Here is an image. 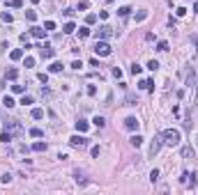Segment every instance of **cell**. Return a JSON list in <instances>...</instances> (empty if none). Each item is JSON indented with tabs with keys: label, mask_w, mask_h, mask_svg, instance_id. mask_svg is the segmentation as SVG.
<instances>
[{
	"label": "cell",
	"mask_w": 198,
	"mask_h": 195,
	"mask_svg": "<svg viewBox=\"0 0 198 195\" xmlns=\"http://www.w3.org/2000/svg\"><path fill=\"white\" fill-rule=\"evenodd\" d=\"M94 53L97 55H111V46L106 44V41H101V39H97V46H94Z\"/></svg>",
	"instance_id": "obj_4"
},
{
	"label": "cell",
	"mask_w": 198,
	"mask_h": 195,
	"mask_svg": "<svg viewBox=\"0 0 198 195\" xmlns=\"http://www.w3.org/2000/svg\"><path fill=\"white\" fill-rule=\"evenodd\" d=\"M145 19H147V12H145V9H141L138 14H136V21H138V23H141V21H145Z\"/></svg>",
	"instance_id": "obj_25"
},
{
	"label": "cell",
	"mask_w": 198,
	"mask_h": 195,
	"mask_svg": "<svg viewBox=\"0 0 198 195\" xmlns=\"http://www.w3.org/2000/svg\"><path fill=\"white\" fill-rule=\"evenodd\" d=\"M53 55H55V51H53L51 46H46V44H44V46H42V57H44V60H48V57H53Z\"/></svg>",
	"instance_id": "obj_11"
},
{
	"label": "cell",
	"mask_w": 198,
	"mask_h": 195,
	"mask_svg": "<svg viewBox=\"0 0 198 195\" xmlns=\"http://www.w3.org/2000/svg\"><path fill=\"white\" fill-rule=\"evenodd\" d=\"M9 57H12V60H21V57H23V48H14V51L9 53Z\"/></svg>",
	"instance_id": "obj_14"
},
{
	"label": "cell",
	"mask_w": 198,
	"mask_h": 195,
	"mask_svg": "<svg viewBox=\"0 0 198 195\" xmlns=\"http://www.w3.org/2000/svg\"><path fill=\"white\" fill-rule=\"evenodd\" d=\"M5 131H9L12 135H21V133H23V128H21V124L16 122V119H9V122H7Z\"/></svg>",
	"instance_id": "obj_3"
},
{
	"label": "cell",
	"mask_w": 198,
	"mask_h": 195,
	"mask_svg": "<svg viewBox=\"0 0 198 195\" xmlns=\"http://www.w3.org/2000/svg\"><path fill=\"white\" fill-rule=\"evenodd\" d=\"M161 138H164V142L166 145H180V131H177V128H166V131H164L161 133Z\"/></svg>",
	"instance_id": "obj_1"
},
{
	"label": "cell",
	"mask_w": 198,
	"mask_h": 195,
	"mask_svg": "<svg viewBox=\"0 0 198 195\" xmlns=\"http://www.w3.org/2000/svg\"><path fill=\"white\" fill-rule=\"evenodd\" d=\"M37 80H39V83H44V85H46V83H48V74H39V76H37Z\"/></svg>",
	"instance_id": "obj_33"
},
{
	"label": "cell",
	"mask_w": 198,
	"mask_h": 195,
	"mask_svg": "<svg viewBox=\"0 0 198 195\" xmlns=\"http://www.w3.org/2000/svg\"><path fill=\"white\" fill-rule=\"evenodd\" d=\"M175 14H177V16H184V14H187V9H184V7H177Z\"/></svg>",
	"instance_id": "obj_47"
},
{
	"label": "cell",
	"mask_w": 198,
	"mask_h": 195,
	"mask_svg": "<svg viewBox=\"0 0 198 195\" xmlns=\"http://www.w3.org/2000/svg\"><path fill=\"white\" fill-rule=\"evenodd\" d=\"M141 71H143V67H138V64H134V67H131V74H134V76H138Z\"/></svg>",
	"instance_id": "obj_38"
},
{
	"label": "cell",
	"mask_w": 198,
	"mask_h": 195,
	"mask_svg": "<svg viewBox=\"0 0 198 195\" xmlns=\"http://www.w3.org/2000/svg\"><path fill=\"white\" fill-rule=\"evenodd\" d=\"M196 53H198V46H196Z\"/></svg>",
	"instance_id": "obj_52"
},
{
	"label": "cell",
	"mask_w": 198,
	"mask_h": 195,
	"mask_svg": "<svg viewBox=\"0 0 198 195\" xmlns=\"http://www.w3.org/2000/svg\"><path fill=\"white\" fill-rule=\"evenodd\" d=\"M129 7H120V9H118V14H120V16H129Z\"/></svg>",
	"instance_id": "obj_36"
},
{
	"label": "cell",
	"mask_w": 198,
	"mask_h": 195,
	"mask_svg": "<svg viewBox=\"0 0 198 195\" xmlns=\"http://www.w3.org/2000/svg\"><path fill=\"white\" fill-rule=\"evenodd\" d=\"M74 30H76V26H74V23H65V28H62V32H65V35H72Z\"/></svg>",
	"instance_id": "obj_18"
},
{
	"label": "cell",
	"mask_w": 198,
	"mask_h": 195,
	"mask_svg": "<svg viewBox=\"0 0 198 195\" xmlns=\"http://www.w3.org/2000/svg\"><path fill=\"white\" fill-rule=\"evenodd\" d=\"M21 103H23V106H30V103H32V97H23Z\"/></svg>",
	"instance_id": "obj_44"
},
{
	"label": "cell",
	"mask_w": 198,
	"mask_h": 195,
	"mask_svg": "<svg viewBox=\"0 0 198 195\" xmlns=\"http://www.w3.org/2000/svg\"><path fill=\"white\" fill-rule=\"evenodd\" d=\"M16 76H19L16 69H7V74H5V78H9V80H16Z\"/></svg>",
	"instance_id": "obj_19"
},
{
	"label": "cell",
	"mask_w": 198,
	"mask_h": 195,
	"mask_svg": "<svg viewBox=\"0 0 198 195\" xmlns=\"http://www.w3.org/2000/svg\"><path fill=\"white\" fill-rule=\"evenodd\" d=\"M129 142L134 145V147H141V145H143V138H141V135H131V140H129Z\"/></svg>",
	"instance_id": "obj_17"
},
{
	"label": "cell",
	"mask_w": 198,
	"mask_h": 195,
	"mask_svg": "<svg viewBox=\"0 0 198 195\" xmlns=\"http://www.w3.org/2000/svg\"><path fill=\"white\" fill-rule=\"evenodd\" d=\"M0 181H2V184H9V181H12V175H9V172H5V175L0 177Z\"/></svg>",
	"instance_id": "obj_35"
},
{
	"label": "cell",
	"mask_w": 198,
	"mask_h": 195,
	"mask_svg": "<svg viewBox=\"0 0 198 195\" xmlns=\"http://www.w3.org/2000/svg\"><path fill=\"white\" fill-rule=\"evenodd\" d=\"M12 92L21 94V92H26V87H23V85H12Z\"/></svg>",
	"instance_id": "obj_29"
},
{
	"label": "cell",
	"mask_w": 198,
	"mask_h": 195,
	"mask_svg": "<svg viewBox=\"0 0 198 195\" xmlns=\"http://www.w3.org/2000/svg\"><path fill=\"white\" fill-rule=\"evenodd\" d=\"M30 135H32V138H42V128H30Z\"/></svg>",
	"instance_id": "obj_26"
},
{
	"label": "cell",
	"mask_w": 198,
	"mask_h": 195,
	"mask_svg": "<svg viewBox=\"0 0 198 195\" xmlns=\"http://www.w3.org/2000/svg\"><path fill=\"white\" fill-rule=\"evenodd\" d=\"M147 69H150V71H157V69H159V62H157V60H150V62H147Z\"/></svg>",
	"instance_id": "obj_23"
},
{
	"label": "cell",
	"mask_w": 198,
	"mask_h": 195,
	"mask_svg": "<svg viewBox=\"0 0 198 195\" xmlns=\"http://www.w3.org/2000/svg\"><path fill=\"white\" fill-rule=\"evenodd\" d=\"M189 177H191L189 172H182V177H180V181H182V184H187V181H189Z\"/></svg>",
	"instance_id": "obj_43"
},
{
	"label": "cell",
	"mask_w": 198,
	"mask_h": 195,
	"mask_svg": "<svg viewBox=\"0 0 198 195\" xmlns=\"http://www.w3.org/2000/svg\"><path fill=\"white\" fill-rule=\"evenodd\" d=\"M0 140H2V142H9V140H12V133H9V131H5V133L0 135Z\"/></svg>",
	"instance_id": "obj_34"
},
{
	"label": "cell",
	"mask_w": 198,
	"mask_h": 195,
	"mask_svg": "<svg viewBox=\"0 0 198 195\" xmlns=\"http://www.w3.org/2000/svg\"><path fill=\"white\" fill-rule=\"evenodd\" d=\"M74 179H76V184H81V186H85V184H88L85 175H83V172H78V170H74Z\"/></svg>",
	"instance_id": "obj_12"
},
{
	"label": "cell",
	"mask_w": 198,
	"mask_h": 195,
	"mask_svg": "<svg viewBox=\"0 0 198 195\" xmlns=\"http://www.w3.org/2000/svg\"><path fill=\"white\" fill-rule=\"evenodd\" d=\"M2 103H5V108H14L16 106V101L12 97H5V99H2Z\"/></svg>",
	"instance_id": "obj_20"
},
{
	"label": "cell",
	"mask_w": 198,
	"mask_h": 195,
	"mask_svg": "<svg viewBox=\"0 0 198 195\" xmlns=\"http://www.w3.org/2000/svg\"><path fill=\"white\" fill-rule=\"evenodd\" d=\"M161 145H164V138H161V135H157V138L152 140V145H150V156L159 154V149H161Z\"/></svg>",
	"instance_id": "obj_6"
},
{
	"label": "cell",
	"mask_w": 198,
	"mask_h": 195,
	"mask_svg": "<svg viewBox=\"0 0 198 195\" xmlns=\"http://www.w3.org/2000/svg\"><path fill=\"white\" fill-rule=\"evenodd\" d=\"M193 106H198V90H196V101H193Z\"/></svg>",
	"instance_id": "obj_50"
},
{
	"label": "cell",
	"mask_w": 198,
	"mask_h": 195,
	"mask_svg": "<svg viewBox=\"0 0 198 195\" xmlns=\"http://www.w3.org/2000/svg\"><path fill=\"white\" fill-rule=\"evenodd\" d=\"M26 19H28V21H30V23H32V21L37 19V14H35V12H26Z\"/></svg>",
	"instance_id": "obj_39"
},
{
	"label": "cell",
	"mask_w": 198,
	"mask_h": 195,
	"mask_svg": "<svg viewBox=\"0 0 198 195\" xmlns=\"http://www.w3.org/2000/svg\"><path fill=\"white\" fill-rule=\"evenodd\" d=\"M157 179H159V170H152L150 172V181H157Z\"/></svg>",
	"instance_id": "obj_37"
},
{
	"label": "cell",
	"mask_w": 198,
	"mask_h": 195,
	"mask_svg": "<svg viewBox=\"0 0 198 195\" xmlns=\"http://www.w3.org/2000/svg\"><path fill=\"white\" fill-rule=\"evenodd\" d=\"M30 35L35 37V39H44V37H46V30H44V28H37V26H32V28H30Z\"/></svg>",
	"instance_id": "obj_7"
},
{
	"label": "cell",
	"mask_w": 198,
	"mask_h": 195,
	"mask_svg": "<svg viewBox=\"0 0 198 195\" xmlns=\"http://www.w3.org/2000/svg\"><path fill=\"white\" fill-rule=\"evenodd\" d=\"M157 51H168V41H159L157 44Z\"/></svg>",
	"instance_id": "obj_28"
},
{
	"label": "cell",
	"mask_w": 198,
	"mask_h": 195,
	"mask_svg": "<svg viewBox=\"0 0 198 195\" xmlns=\"http://www.w3.org/2000/svg\"><path fill=\"white\" fill-rule=\"evenodd\" d=\"M88 7H90L88 0H81V2H78V9H88Z\"/></svg>",
	"instance_id": "obj_40"
},
{
	"label": "cell",
	"mask_w": 198,
	"mask_h": 195,
	"mask_svg": "<svg viewBox=\"0 0 198 195\" xmlns=\"http://www.w3.org/2000/svg\"><path fill=\"white\" fill-rule=\"evenodd\" d=\"M32 149H35V152H46V142H35Z\"/></svg>",
	"instance_id": "obj_22"
},
{
	"label": "cell",
	"mask_w": 198,
	"mask_h": 195,
	"mask_svg": "<svg viewBox=\"0 0 198 195\" xmlns=\"http://www.w3.org/2000/svg\"><path fill=\"white\" fill-rule=\"evenodd\" d=\"M44 117V110L42 108H35V110H32V119H42Z\"/></svg>",
	"instance_id": "obj_21"
},
{
	"label": "cell",
	"mask_w": 198,
	"mask_h": 195,
	"mask_svg": "<svg viewBox=\"0 0 198 195\" xmlns=\"http://www.w3.org/2000/svg\"><path fill=\"white\" fill-rule=\"evenodd\" d=\"M193 12H198V2H196V5H193Z\"/></svg>",
	"instance_id": "obj_51"
},
{
	"label": "cell",
	"mask_w": 198,
	"mask_h": 195,
	"mask_svg": "<svg viewBox=\"0 0 198 195\" xmlns=\"http://www.w3.org/2000/svg\"><path fill=\"white\" fill-rule=\"evenodd\" d=\"M26 67H35V57H26Z\"/></svg>",
	"instance_id": "obj_46"
},
{
	"label": "cell",
	"mask_w": 198,
	"mask_h": 195,
	"mask_svg": "<svg viewBox=\"0 0 198 195\" xmlns=\"http://www.w3.org/2000/svg\"><path fill=\"white\" fill-rule=\"evenodd\" d=\"M180 154H182V159H193V149H191V145H184V147L180 149Z\"/></svg>",
	"instance_id": "obj_10"
},
{
	"label": "cell",
	"mask_w": 198,
	"mask_h": 195,
	"mask_svg": "<svg viewBox=\"0 0 198 195\" xmlns=\"http://www.w3.org/2000/svg\"><path fill=\"white\" fill-rule=\"evenodd\" d=\"M138 87H141V90H154V83H152V80H141Z\"/></svg>",
	"instance_id": "obj_16"
},
{
	"label": "cell",
	"mask_w": 198,
	"mask_h": 195,
	"mask_svg": "<svg viewBox=\"0 0 198 195\" xmlns=\"http://www.w3.org/2000/svg\"><path fill=\"white\" fill-rule=\"evenodd\" d=\"M92 122H94V126H99V128H101V126L106 124V119H104V117H99V115H97V117H94Z\"/></svg>",
	"instance_id": "obj_24"
},
{
	"label": "cell",
	"mask_w": 198,
	"mask_h": 195,
	"mask_svg": "<svg viewBox=\"0 0 198 195\" xmlns=\"http://www.w3.org/2000/svg\"><path fill=\"white\" fill-rule=\"evenodd\" d=\"M88 35H90V30H88V28H81V30H78V37H81V39H85Z\"/></svg>",
	"instance_id": "obj_31"
},
{
	"label": "cell",
	"mask_w": 198,
	"mask_h": 195,
	"mask_svg": "<svg viewBox=\"0 0 198 195\" xmlns=\"http://www.w3.org/2000/svg\"><path fill=\"white\" fill-rule=\"evenodd\" d=\"M94 35H97V39H108V37H113L115 32H113V28H111V26H101Z\"/></svg>",
	"instance_id": "obj_5"
},
{
	"label": "cell",
	"mask_w": 198,
	"mask_h": 195,
	"mask_svg": "<svg viewBox=\"0 0 198 195\" xmlns=\"http://www.w3.org/2000/svg\"><path fill=\"white\" fill-rule=\"evenodd\" d=\"M88 94H90V97H94V94H97V87H94V85H88Z\"/></svg>",
	"instance_id": "obj_42"
},
{
	"label": "cell",
	"mask_w": 198,
	"mask_h": 195,
	"mask_svg": "<svg viewBox=\"0 0 198 195\" xmlns=\"http://www.w3.org/2000/svg\"><path fill=\"white\" fill-rule=\"evenodd\" d=\"M44 30H55V23H53V21H46V23H44Z\"/></svg>",
	"instance_id": "obj_30"
},
{
	"label": "cell",
	"mask_w": 198,
	"mask_h": 195,
	"mask_svg": "<svg viewBox=\"0 0 198 195\" xmlns=\"http://www.w3.org/2000/svg\"><path fill=\"white\" fill-rule=\"evenodd\" d=\"M7 5H9V7H21V0H9Z\"/></svg>",
	"instance_id": "obj_45"
},
{
	"label": "cell",
	"mask_w": 198,
	"mask_h": 195,
	"mask_svg": "<svg viewBox=\"0 0 198 195\" xmlns=\"http://www.w3.org/2000/svg\"><path fill=\"white\" fill-rule=\"evenodd\" d=\"M125 126L129 128V131H136V128H138V119H136V117H127L125 119Z\"/></svg>",
	"instance_id": "obj_9"
},
{
	"label": "cell",
	"mask_w": 198,
	"mask_h": 195,
	"mask_svg": "<svg viewBox=\"0 0 198 195\" xmlns=\"http://www.w3.org/2000/svg\"><path fill=\"white\" fill-rule=\"evenodd\" d=\"M94 21H97V16H94V14H88V16H85V23H88V26H92Z\"/></svg>",
	"instance_id": "obj_32"
},
{
	"label": "cell",
	"mask_w": 198,
	"mask_h": 195,
	"mask_svg": "<svg viewBox=\"0 0 198 195\" xmlns=\"http://www.w3.org/2000/svg\"><path fill=\"white\" fill-rule=\"evenodd\" d=\"M184 85H187L189 90H191L193 85H196V78H193V69H189V71H187V78H184Z\"/></svg>",
	"instance_id": "obj_8"
},
{
	"label": "cell",
	"mask_w": 198,
	"mask_h": 195,
	"mask_svg": "<svg viewBox=\"0 0 198 195\" xmlns=\"http://www.w3.org/2000/svg\"><path fill=\"white\" fill-rule=\"evenodd\" d=\"M62 14H65V16L69 19V16H74V9H62Z\"/></svg>",
	"instance_id": "obj_49"
},
{
	"label": "cell",
	"mask_w": 198,
	"mask_h": 195,
	"mask_svg": "<svg viewBox=\"0 0 198 195\" xmlns=\"http://www.w3.org/2000/svg\"><path fill=\"white\" fill-rule=\"evenodd\" d=\"M69 145H72V147H88L90 145V138H85V135H72V138H69Z\"/></svg>",
	"instance_id": "obj_2"
},
{
	"label": "cell",
	"mask_w": 198,
	"mask_h": 195,
	"mask_svg": "<svg viewBox=\"0 0 198 195\" xmlns=\"http://www.w3.org/2000/svg\"><path fill=\"white\" fill-rule=\"evenodd\" d=\"M48 71H51V74H58V71H62V62H53L51 67H48Z\"/></svg>",
	"instance_id": "obj_15"
},
{
	"label": "cell",
	"mask_w": 198,
	"mask_h": 195,
	"mask_svg": "<svg viewBox=\"0 0 198 195\" xmlns=\"http://www.w3.org/2000/svg\"><path fill=\"white\" fill-rule=\"evenodd\" d=\"M76 131L85 133V131H88V122H85V119H78V122H76Z\"/></svg>",
	"instance_id": "obj_13"
},
{
	"label": "cell",
	"mask_w": 198,
	"mask_h": 195,
	"mask_svg": "<svg viewBox=\"0 0 198 195\" xmlns=\"http://www.w3.org/2000/svg\"><path fill=\"white\" fill-rule=\"evenodd\" d=\"M2 21H5V23H12V21H14V16H12L9 12H2Z\"/></svg>",
	"instance_id": "obj_27"
},
{
	"label": "cell",
	"mask_w": 198,
	"mask_h": 195,
	"mask_svg": "<svg viewBox=\"0 0 198 195\" xmlns=\"http://www.w3.org/2000/svg\"><path fill=\"white\" fill-rule=\"evenodd\" d=\"M99 154H101V149H99V147H92V156H94V159H97Z\"/></svg>",
	"instance_id": "obj_48"
},
{
	"label": "cell",
	"mask_w": 198,
	"mask_h": 195,
	"mask_svg": "<svg viewBox=\"0 0 198 195\" xmlns=\"http://www.w3.org/2000/svg\"><path fill=\"white\" fill-rule=\"evenodd\" d=\"M113 76H115V78H122V69L115 67V69H113Z\"/></svg>",
	"instance_id": "obj_41"
}]
</instances>
